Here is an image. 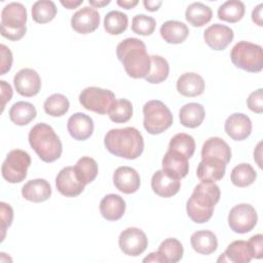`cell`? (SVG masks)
Segmentation results:
<instances>
[{
  "label": "cell",
  "instance_id": "obj_1",
  "mask_svg": "<svg viewBox=\"0 0 263 263\" xmlns=\"http://www.w3.org/2000/svg\"><path fill=\"white\" fill-rule=\"evenodd\" d=\"M116 55L129 77L145 78L149 74L151 59L142 40L134 37L124 39L117 45Z\"/></svg>",
  "mask_w": 263,
  "mask_h": 263
},
{
  "label": "cell",
  "instance_id": "obj_2",
  "mask_svg": "<svg viewBox=\"0 0 263 263\" xmlns=\"http://www.w3.org/2000/svg\"><path fill=\"white\" fill-rule=\"evenodd\" d=\"M104 144L111 154L126 159L138 158L144 150L143 136L133 126L110 129L105 135Z\"/></svg>",
  "mask_w": 263,
  "mask_h": 263
},
{
  "label": "cell",
  "instance_id": "obj_3",
  "mask_svg": "<svg viewBox=\"0 0 263 263\" xmlns=\"http://www.w3.org/2000/svg\"><path fill=\"white\" fill-rule=\"evenodd\" d=\"M220 188L215 183L201 182L196 185L186 203L189 218L195 223L208 222L214 213L215 205L220 200Z\"/></svg>",
  "mask_w": 263,
  "mask_h": 263
},
{
  "label": "cell",
  "instance_id": "obj_4",
  "mask_svg": "<svg viewBox=\"0 0 263 263\" xmlns=\"http://www.w3.org/2000/svg\"><path fill=\"white\" fill-rule=\"evenodd\" d=\"M29 143L44 162H53L60 158L63 145L53 128L46 123H37L29 132Z\"/></svg>",
  "mask_w": 263,
  "mask_h": 263
},
{
  "label": "cell",
  "instance_id": "obj_5",
  "mask_svg": "<svg viewBox=\"0 0 263 263\" xmlns=\"http://www.w3.org/2000/svg\"><path fill=\"white\" fill-rule=\"evenodd\" d=\"M27 9L18 2L5 5L1 12V35L11 41L22 39L27 32Z\"/></svg>",
  "mask_w": 263,
  "mask_h": 263
},
{
  "label": "cell",
  "instance_id": "obj_6",
  "mask_svg": "<svg viewBox=\"0 0 263 263\" xmlns=\"http://www.w3.org/2000/svg\"><path fill=\"white\" fill-rule=\"evenodd\" d=\"M230 59L235 67L247 72L257 73L263 68L262 47L252 42H237L230 51Z\"/></svg>",
  "mask_w": 263,
  "mask_h": 263
},
{
  "label": "cell",
  "instance_id": "obj_7",
  "mask_svg": "<svg viewBox=\"0 0 263 263\" xmlns=\"http://www.w3.org/2000/svg\"><path fill=\"white\" fill-rule=\"evenodd\" d=\"M144 128L151 135H158L173 124V114L168 107L159 100L148 101L143 107Z\"/></svg>",
  "mask_w": 263,
  "mask_h": 263
},
{
  "label": "cell",
  "instance_id": "obj_8",
  "mask_svg": "<svg viewBox=\"0 0 263 263\" xmlns=\"http://www.w3.org/2000/svg\"><path fill=\"white\" fill-rule=\"evenodd\" d=\"M31 165V156L21 149L8 152L1 166L2 177L8 183H21L27 177V171Z\"/></svg>",
  "mask_w": 263,
  "mask_h": 263
},
{
  "label": "cell",
  "instance_id": "obj_9",
  "mask_svg": "<svg viewBox=\"0 0 263 263\" xmlns=\"http://www.w3.org/2000/svg\"><path fill=\"white\" fill-rule=\"evenodd\" d=\"M114 101L113 91L97 86L86 87L79 95V103L82 107L98 114H108Z\"/></svg>",
  "mask_w": 263,
  "mask_h": 263
},
{
  "label": "cell",
  "instance_id": "obj_10",
  "mask_svg": "<svg viewBox=\"0 0 263 263\" xmlns=\"http://www.w3.org/2000/svg\"><path fill=\"white\" fill-rule=\"evenodd\" d=\"M257 221V212L249 203L236 204L228 214V225L236 233L250 232L256 226Z\"/></svg>",
  "mask_w": 263,
  "mask_h": 263
},
{
  "label": "cell",
  "instance_id": "obj_11",
  "mask_svg": "<svg viewBox=\"0 0 263 263\" xmlns=\"http://www.w3.org/2000/svg\"><path fill=\"white\" fill-rule=\"evenodd\" d=\"M118 245L125 255L136 257L145 252L148 247V238L140 228L128 227L120 233Z\"/></svg>",
  "mask_w": 263,
  "mask_h": 263
},
{
  "label": "cell",
  "instance_id": "obj_12",
  "mask_svg": "<svg viewBox=\"0 0 263 263\" xmlns=\"http://www.w3.org/2000/svg\"><path fill=\"white\" fill-rule=\"evenodd\" d=\"M55 186L62 195L75 197L82 193L85 185L77 177L74 166H66L59 172L55 178Z\"/></svg>",
  "mask_w": 263,
  "mask_h": 263
},
{
  "label": "cell",
  "instance_id": "obj_13",
  "mask_svg": "<svg viewBox=\"0 0 263 263\" xmlns=\"http://www.w3.org/2000/svg\"><path fill=\"white\" fill-rule=\"evenodd\" d=\"M13 84L17 93L30 98L39 92L41 88V79L35 70L24 68L14 75Z\"/></svg>",
  "mask_w": 263,
  "mask_h": 263
},
{
  "label": "cell",
  "instance_id": "obj_14",
  "mask_svg": "<svg viewBox=\"0 0 263 263\" xmlns=\"http://www.w3.org/2000/svg\"><path fill=\"white\" fill-rule=\"evenodd\" d=\"M99 25L100 13L91 6L80 8L71 17V27L79 34H89L96 31Z\"/></svg>",
  "mask_w": 263,
  "mask_h": 263
},
{
  "label": "cell",
  "instance_id": "obj_15",
  "mask_svg": "<svg viewBox=\"0 0 263 263\" xmlns=\"http://www.w3.org/2000/svg\"><path fill=\"white\" fill-rule=\"evenodd\" d=\"M233 37V30L221 24L211 25L203 32L205 43L214 50L225 49L231 43Z\"/></svg>",
  "mask_w": 263,
  "mask_h": 263
},
{
  "label": "cell",
  "instance_id": "obj_16",
  "mask_svg": "<svg viewBox=\"0 0 263 263\" xmlns=\"http://www.w3.org/2000/svg\"><path fill=\"white\" fill-rule=\"evenodd\" d=\"M113 183L119 191L125 194H132L140 188L141 179L135 168L124 165L115 170L113 174Z\"/></svg>",
  "mask_w": 263,
  "mask_h": 263
},
{
  "label": "cell",
  "instance_id": "obj_17",
  "mask_svg": "<svg viewBox=\"0 0 263 263\" xmlns=\"http://www.w3.org/2000/svg\"><path fill=\"white\" fill-rule=\"evenodd\" d=\"M226 134L234 141H242L252 133V121L243 113H233L224 124Z\"/></svg>",
  "mask_w": 263,
  "mask_h": 263
},
{
  "label": "cell",
  "instance_id": "obj_18",
  "mask_svg": "<svg viewBox=\"0 0 263 263\" xmlns=\"http://www.w3.org/2000/svg\"><path fill=\"white\" fill-rule=\"evenodd\" d=\"M226 164L227 163L219 158H201L196 170V175L201 182L215 183L222 180L224 177Z\"/></svg>",
  "mask_w": 263,
  "mask_h": 263
},
{
  "label": "cell",
  "instance_id": "obj_19",
  "mask_svg": "<svg viewBox=\"0 0 263 263\" xmlns=\"http://www.w3.org/2000/svg\"><path fill=\"white\" fill-rule=\"evenodd\" d=\"M93 127L91 117L82 112H77L71 115L67 123L70 136L77 141H84L88 139L93 133Z\"/></svg>",
  "mask_w": 263,
  "mask_h": 263
},
{
  "label": "cell",
  "instance_id": "obj_20",
  "mask_svg": "<svg viewBox=\"0 0 263 263\" xmlns=\"http://www.w3.org/2000/svg\"><path fill=\"white\" fill-rule=\"evenodd\" d=\"M162 171L167 176L176 180H181L189 172L188 158L178 152L167 150L162 158Z\"/></svg>",
  "mask_w": 263,
  "mask_h": 263
},
{
  "label": "cell",
  "instance_id": "obj_21",
  "mask_svg": "<svg viewBox=\"0 0 263 263\" xmlns=\"http://www.w3.org/2000/svg\"><path fill=\"white\" fill-rule=\"evenodd\" d=\"M151 188L161 197H172L177 194L181 188L180 180L167 176L162 170L153 174L151 179Z\"/></svg>",
  "mask_w": 263,
  "mask_h": 263
},
{
  "label": "cell",
  "instance_id": "obj_22",
  "mask_svg": "<svg viewBox=\"0 0 263 263\" xmlns=\"http://www.w3.org/2000/svg\"><path fill=\"white\" fill-rule=\"evenodd\" d=\"M205 83L203 78L193 72L182 74L177 80V90L184 97H197L203 93Z\"/></svg>",
  "mask_w": 263,
  "mask_h": 263
},
{
  "label": "cell",
  "instance_id": "obj_23",
  "mask_svg": "<svg viewBox=\"0 0 263 263\" xmlns=\"http://www.w3.org/2000/svg\"><path fill=\"white\" fill-rule=\"evenodd\" d=\"M22 195L29 201L43 202L50 197L51 187L44 179L30 180L23 186Z\"/></svg>",
  "mask_w": 263,
  "mask_h": 263
},
{
  "label": "cell",
  "instance_id": "obj_24",
  "mask_svg": "<svg viewBox=\"0 0 263 263\" xmlns=\"http://www.w3.org/2000/svg\"><path fill=\"white\" fill-rule=\"evenodd\" d=\"M125 201L118 194H108L100 202V212L103 218L108 221H117L122 218L125 212Z\"/></svg>",
  "mask_w": 263,
  "mask_h": 263
},
{
  "label": "cell",
  "instance_id": "obj_25",
  "mask_svg": "<svg viewBox=\"0 0 263 263\" xmlns=\"http://www.w3.org/2000/svg\"><path fill=\"white\" fill-rule=\"evenodd\" d=\"M219 158L225 163H228L231 159V149L229 145L218 137H212L208 139L201 148V158Z\"/></svg>",
  "mask_w": 263,
  "mask_h": 263
},
{
  "label": "cell",
  "instance_id": "obj_26",
  "mask_svg": "<svg viewBox=\"0 0 263 263\" xmlns=\"http://www.w3.org/2000/svg\"><path fill=\"white\" fill-rule=\"evenodd\" d=\"M162 39L171 44H180L186 40L189 35L188 27L179 21H166L160 27Z\"/></svg>",
  "mask_w": 263,
  "mask_h": 263
},
{
  "label": "cell",
  "instance_id": "obj_27",
  "mask_svg": "<svg viewBox=\"0 0 263 263\" xmlns=\"http://www.w3.org/2000/svg\"><path fill=\"white\" fill-rule=\"evenodd\" d=\"M190 242L193 250L201 255H210L218 248L217 236L210 230L195 231L190 237Z\"/></svg>",
  "mask_w": 263,
  "mask_h": 263
},
{
  "label": "cell",
  "instance_id": "obj_28",
  "mask_svg": "<svg viewBox=\"0 0 263 263\" xmlns=\"http://www.w3.org/2000/svg\"><path fill=\"white\" fill-rule=\"evenodd\" d=\"M205 116L204 108L198 103L185 104L179 111V118L182 125L189 128L199 126Z\"/></svg>",
  "mask_w": 263,
  "mask_h": 263
},
{
  "label": "cell",
  "instance_id": "obj_29",
  "mask_svg": "<svg viewBox=\"0 0 263 263\" xmlns=\"http://www.w3.org/2000/svg\"><path fill=\"white\" fill-rule=\"evenodd\" d=\"M252 260L248 242L246 240H234L226 248L222 256L219 257L218 262H234V263H249Z\"/></svg>",
  "mask_w": 263,
  "mask_h": 263
},
{
  "label": "cell",
  "instance_id": "obj_30",
  "mask_svg": "<svg viewBox=\"0 0 263 263\" xmlns=\"http://www.w3.org/2000/svg\"><path fill=\"white\" fill-rule=\"evenodd\" d=\"M36 108L33 104L25 101L14 103L9 110L10 120L20 126L27 125L36 117Z\"/></svg>",
  "mask_w": 263,
  "mask_h": 263
},
{
  "label": "cell",
  "instance_id": "obj_31",
  "mask_svg": "<svg viewBox=\"0 0 263 263\" xmlns=\"http://www.w3.org/2000/svg\"><path fill=\"white\" fill-rule=\"evenodd\" d=\"M212 8L201 2L191 3L185 11V17L187 22L193 27L204 26L212 20Z\"/></svg>",
  "mask_w": 263,
  "mask_h": 263
},
{
  "label": "cell",
  "instance_id": "obj_32",
  "mask_svg": "<svg viewBox=\"0 0 263 263\" xmlns=\"http://www.w3.org/2000/svg\"><path fill=\"white\" fill-rule=\"evenodd\" d=\"M245 4L239 0H229L218 8V17L228 23L240 21L245 14Z\"/></svg>",
  "mask_w": 263,
  "mask_h": 263
},
{
  "label": "cell",
  "instance_id": "obj_33",
  "mask_svg": "<svg viewBox=\"0 0 263 263\" xmlns=\"http://www.w3.org/2000/svg\"><path fill=\"white\" fill-rule=\"evenodd\" d=\"M151 59V68L149 74L145 77L146 81L152 84H157L164 81L170 73V66L167 61L160 57L153 54L150 57Z\"/></svg>",
  "mask_w": 263,
  "mask_h": 263
},
{
  "label": "cell",
  "instance_id": "obj_34",
  "mask_svg": "<svg viewBox=\"0 0 263 263\" xmlns=\"http://www.w3.org/2000/svg\"><path fill=\"white\" fill-rule=\"evenodd\" d=\"M168 150L178 152L189 159L194 154L195 141L193 137L188 134H185V133L177 134L171 139L168 143Z\"/></svg>",
  "mask_w": 263,
  "mask_h": 263
},
{
  "label": "cell",
  "instance_id": "obj_35",
  "mask_svg": "<svg viewBox=\"0 0 263 263\" xmlns=\"http://www.w3.org/2000/svg\"><path fill=\"white\" fill-rule=\"evenodd\" d=\"M74 168L77 177L84 185L91 183L98 175V163L93 158L89 156H83L79 158Z\"/></svg>",
  "mask_w": 263,
  "mask_h": 263
},
{
  "label": "cell",
  "instance_id": "obj_36",
  "mask_svg": "<svg viewBox=\"0 0 263 263\" xmlns=\"http://www.w3.org/2000/svg\"><path fill=\"white\" fill-rule=\"evenodd\" d=\"M128 25V17L119 10H112L104 17V28L111 35H119L123 33Z\"/></svg>",
  "mask_w": 263,
  "mask_h": 263
},
{
  "label": "cell",
  "instance_id": "obj_37",
  "mask_svg": "<svg viewBox=\"0 0 263 263\" xmlns=\"http://www.w3.org/2000/svg\"><path fill=\"white\" fill-rule=\"evenodd\" d=\"M257 174L253 166L249 163H240L231 171L230 179L233 185L237 187H247L255 182Z\"/></svg>",
  "mask_w": 263,
  "mask_h": 263
},
{
  "label": "cell",
  "instance_id": "obj_38",
  "mask_svg": "<svg viewBox=\"0 0 263 263\" xmlns=\"http://www.w3.org/2000/svg\"><path fill=\"white\" fill-rule=\"evenodd\" d=\"M57 11V6L52 1L39 0L32 6V18L38 24H45L54 18Z\"/></svg>",
  "mask_w": 263,
  "mask_h": 263
},
{
  "label": "cell",
  "instance_id": "obj_39",
  "mask_svg": "<svg viewBox=\"0 0 263 263\" xmlns=\"http://www.w3.org/2000/svg\"><path fill=\"white\" fill-rule=\"evenodd\" d=\"M109 118L115 123H124L133 116V104L126 99L115 100L108 112Z\"/></svg>",
  "mask_w": 263,
  "mask_h": 263
},
{
  "label": "cell",
  "instance_id": "obj_40",
  "mask_svg": "<svg viewBox=\"0 0 263 263\" xmlns=\"http://www.w3.org/2000/svg\"><path fill=\"white\" fill-rule=\"evenodd\" d=\"M69 107V100L62 93L51 95L45 100L43 104L45 113L53 117H60L65 115L68 112Z\"/></svg>",
  "mask_w": 263,
  "mask_h": 263
},
{
  "label": "cell",
  "instance_id": "obj_41",
  "mask_svg": "<svg viewBox=\"0 0 263 263\" xmlns=\"http://www.w3.org/2000/svg\"><path fill=\"white\" fill-rule=\"evenodd\" d=\"M157 251L162 254L167 263L179 262L182 259L184 253V249L181 241L174 237L164 239L158 247Z\"/></svg>",
  "mask_w": 263,
  "mask_h": 263
},
{
  "label": "cell",
  "instance_id": "obj_42",
  "mask_svg": "<svg viewBox=\"0 0 263 263\" xmlns=\"http://www.w3.org/2000/svg\"><path fill=\"white\" fill-rule=\"evenodd\" d=\"M155 27H156V22L152 16L141 13L133 17L132 30L136 34H139L142 36L151 35L154 32Z\"/></svg>",
  "mask_w": 263,
  "mask_h": 263
},
{
  "label": "cell",
  "instance_id": "obj_43",
  "mask_svg": "<svg viewBox=\"0 0 263 263\" xmlns=\"http://www.w3.org/2000/svg\"><path fill=\"white\" fill-rule=\"evenodd\" d=\"M247 242L252 259H261L263 257V235L256 234L252 236Z\"/></svg>",
  "mask_w": 263,
  "mask_h": 263
},
{
  "label": "cell",
  "instance_id": "obj_44",
  "mask_svg": "<svg viewBox=\"0 0 263 263\" xmlns=\"http://www.w3.org/2000/svg\"><path fill=\"white\" fill-rule=\"evenodd\" d=\"M247 105L249 109L255 113L261 114L263 112V95L262 88H259L250 93L247 99Z\"/></svg>",
  "mask_w": 263,
  "mask_h": 263
},
{
  "label": "cell",
  "instance_id": "obj_45",
  "mask_svg": "<svg viewBox=\"0 0 263 263\" xmlns=\"http://www.w3.org/2000/svg\"><path fill=\"white\" fill-rule=\"evenodd\" d=\"M0 208H1V230H2V238L1 240L4 239L5 236V231L6 229L11 225L12 223V219H13V211L11 209V206L5 202H1L0 203Z\"/></svg>",
  "mask_w": 263,
  "mask_h": 263
},
{
  "label": "cell",
  "instance_id": "obj_46",
  "mask_svg": "<svg viewBox=\"0 0 263 263\" xmlns=\"http://www.w3.org/2000/svg\"><path fill=\"white\" fill-rule=\"evenodd\" d=\"M0 49H1V57H2L1 58V75H3L6 72H8L11 68L12 53L10 49L4 44L0 45Z\"/></svg>",
  "mask_w": 263,
  "mask_h": 263
},
{
  "label": "cell",
  "instance_id": "obj_47",
  "mask_svg": "<svg viewBox=\"0 0 263 263\" xmlns=\"http://www.w3.org/2000/svg\"><path fill=\"white\" fill-rule=\"evenodd\" d=\"M0 85H1V98H2V111H3L4 107H5V104L7 102H9L11 97H12V88L4 80L0 81Z\"/></svg>",
  "mask_w": 263,
  "mask_h": 263
},
{
  "label": "cell",
  "instance_id": "obj_48",
  "mask_svg": "<svg viewBox=\"0 0 263 263\" xmlns=\"http://www.w3.org/2000/svg\"><path fill=\"white\" fill-rule=\"evenodd\" d=\"M262 9H263V4L260 3L258 4L252 11V20L255 24H257L259 27L263 26V21H262Z\"/></svg>",
  "mask_w": 263,
  "mask_h": 263
},
{
  "label": "cell",
  "instance_id": "obj_49",
  "mask_svg": "<svg viewBox=\"0 0 263 263\" xmlns=\"http://www.w3.org/2000/svg\"><path fill=\"white\" fill-rule=\"evenodd\" d=\"M143 262H156V263H167L165 258L162 256L161 253L157 252H152L150 253L147 257L143 259Z\"/></svg>",
  "mask_w": 263,
  "mask_h": 263
},
{
  "label": "cell",
  "instance_id": "obj_50",
  "mask_svg": "<svg viewBox=\"0 0 263 263\" xmlns=\"http://www.w3.org/2000/svg\"><path fill=\"white\" fill-rule=\"evenodd\" d=\"M143 4L145 8L149 11H156L158 8L161 6L162 2L161 1H152V0H144Z\"/></svg>",
  "mask_w": 263,
  "mask_h": 263
},
{
  "label": "cell",
  "instance_id": "obj_51",
  "mask_svg": "<svg viewBox=\"0 0 263 263\" xmlns=\"http://www.w3.org/2000/svg\"><path fill=\"white\" fill-rule=\"evenodd\" d=\"M83 3V0H77V1H73V0H62L61 1V4L64 6V7H66V8H68V9H74V8H76V7H78L80 4H82Z\"/></svg>",
  "mask_w": 263,
  "mask_h": 263
},
{
  "label": "cell",
  "instance_id": "obj_52",
  "mask_svg": "<svg viewBox=\"0 0 263 263\" xmlns=\"http://www.w3.org/2000/svg\"><path fill=\"white\" fill-rule=\"evenodd\" d=\"M139 1L138 0H118L117 4L125 9H130L134 8L136 5H138Z\"/></svg>",
  "mask_w": 263,
  "mask_h": 263
},
{
  "label": "cell",
  "instance_id": "obj_53",
  "mask_svg": "<svg viewBox=\"0 0 263 263\" xmlns=\"http://www.w3.org/2000/svg\"><path fill=\"white\" fill-rule=\"evenodd\" d=\"M261 145H262V142H260L257 147H256V150L254 151V159L257 161L259 167H262V164H261Z\"/></svg>",
  "mask_w": 263,
  "mask_h": 263
},
{
  "label": "cell",
  "instance_id": "obj_54",
  "mask_svg": "<svg viewBox=\"0 0 263 263\" xmlns=\"http://www.w3.org/2000/svg\"><path fill=\"white\" fill-rule=\"evenodd\" d=\"M90 5L93 6V8L96 7H103V6H106L110 3V0H102V1H95V0H89L88 1Z\"/></svg>",
  "mask_w": 263,
  "mask_h": 263
}]
</instances>
